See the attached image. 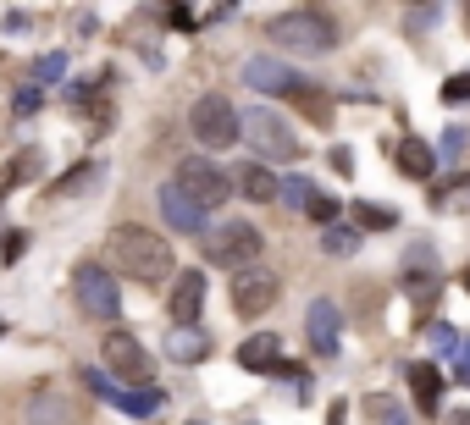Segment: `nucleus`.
<instances>
[{"label":"nucleus","instance_id":"f257e3e1","mask_svg":"<svg viewBox=\"0 0 470 425\" xmlns=\"http://www.w3.org/2000/svg\"><path fill=\"white\" fill-rule=\"evenodd\" d=\"M106 266L116 276L139 282V287H167L177 259H172V243L161 233H150V226H139V221H122V226L106 233Z\"/></svg>","mask_w":470,"mask_h":425},{"label":"nucleus","instance_id":"f03ea898","mask_svg":"<svg viewBox=\"0 0 470 425\" xmlns=\"http://www.w3.org/2000/svg\"><path fill=\"white\" fill-rule=\"evenodd\" d=\"M266 39H271V50H288V55H327V50H338L343 28L332 12L299 6V12H282L266 22Z\"/></svg>","mask_w":470,"mask_h":425},{"label":"nucleus","instance_id":"7ed1b4c3","mask_svg":"<svg viewBox=\"0 0 470 425\" xmlns=\"http://www.w3.org/2000/svg\"><path fill=\"white\" fill-rule=\"evenodd\" d=\"M188 133H194L205 149H233L244 139V111L227 100V94H200L194 111H188Z\"/></svg>","mask_w":470,"mask_h":425},{"label":"nucleus","instance_id":"20e7f679","mask_svg":"<svg viewBox=\"0 0 470 425\" xmlns=\"http://www.w3.org/2000/svg\"><path fill=\"white\" fill-rule=\"evenodd\" d=\"M172 188L177 193H188L205 216H210V205H227V193H233V183H227V172L216 166V160H200V155H188L183 166H177V177H172Z\"/></svg>","mask_w":470,"mask_h":425},{"label":"nucleus","instance_id":"39448f33","mask_svg":"<svg viewBox=\"0 0 470 425\" xmlns=\"http://www.w3.org/2000/svg\"><path fill=\"white\" fill-rule=\"evenodd\" d=\"M73 293H78V310L94 315V320H116L122 315V293H116L111 271L94 266V259H83V266L73 271Z\"/></svg>","mask_w":470,"mask_h":425},{"label":"nucleus","instance_id":"423d86ee","mask_svg":"<svg viewBox=\"0 0 470 425\" xmlns=\"http://www.w3.org/2000/svg\"><path fill=\"white\" fill-rule=\"evenodd\" d=\"M261 249H266V238H261L255 221H227L222 233L210 238V259L216 266H233V271H255Z\"/></svg>","mask_w":470,"mask_h":425},{"label":"nucleus","instance_id":"0eeeda50","mask_svg":"<svg viewBox=\"0 0 470 425\" xmlns=\"http://www.w3.org/2000/svg\"><path fill=\"white\" fill-rule=\"evenodd\" d=\"M244 139L255 144L261 160H299V139H294V127L271 116V111H244Z\"/></svg>","mask_w":470,"mask_h":425},{"label":"nucleus","instance_id":"6e6552de","mask_svg":"<svg viewBox=\"0 0 470 425\" xmlns=\"http://www.w3.org/2000/svg\"><path fill=\"white\" fill-rule=\"evenodd\" d=\"M100 353H106V370H116L122 381H155V359L144 353V343H139V337L111 332V337L100 343Z\"/></svg>","mask_w":470,"mask_h":425},{"label":"nucleus","instance_id":"1a4fd4ad","mask_svg":"<svg viewBox=\"0 0 470 425\" xmlns=\"http://www.w3.org/2000/svg\"><path fill=\"white\" fill-rule=\"evenodd\" d=\"M271 304H277V276L271 271H238L233 276V310L244 320H261Z\"/></svg>","mask_w":470,"mask_h":425},{"label":"nucleus","instance_id":"9d476101","mask_svg":"<svg viewBox=\"0 0 470 425\" xmlns=\"http://www.w3.org/2000/svg\"><path fill=\"white\" fill-rule=\"evenodd\" d=\"M244 83L249 89H261V94H271V100H294V89L304 83L294 67H282V61H271V55H255L244 67Z\"/></svg>","mask_w":470,"mask_h":425},{"label":"nucleus","instance_id":"9b49d317","mask_svg":"<svg viewBox=\"0 0 470 425\" xmlns=\"http://www.w3.org/2000/svg\"><path fill=\"white\" fill-rule=\"evenodd\" d=\"M83 381H89V392H100L106 404H116L122 414H133V420H144V414H155V409H161V392H155V387H139V392H122V387H116V381H106L100 370H89Z\"/></svg>","mask_w":470,"mask_h":425},{"label":"nucleus","instance_id":"f8f14e48","mask_svg":"<svg viewBox=\"0 0 470 425\" xmlns=\"http://www.w3.org/2000/svg\"><path fill=\"white\" fill-rule=\"evenodd\" d=\"M338 326H343V315L332 299H316L304 310V332H310V348L316 353H338Z\"/></svg>","mask_w":470,"mask_h":425},{"label":"nucleus","instance_id":"ddd939ff","mask_svg":"<svg viewBox=\"0 0 470 425\" xmlns=\"http://www.w3.org/2000/svg\"><path fill=\"white\" fill-rule=\"evenodd\" d=\"M172 320L177 326H194L200 320V304H205V271H183L177 282H172Z\"/></svg>","mask_w":470,"mask_h":425},{"label":"nucleus","instance_id":"4468645a","mask_svg":"<svg viewBox=\"0 0 470 425\" xmlns=\"http://www.w3.org/2000/svg\"><path fill=\"white\" fill-rule=\"evenodd\" d=\"M161 216H167L172 233H205V210L188 200V193H177L172 183L161 188Z\"/></svg>","mask_w":470,"mask_h":425},{"label":"nucleus","instance_id":"2eb2a0df","mask_svg":"<svg viewBox=\"0 0 470 425\" xmlns=\"http://www.w3.org/2000/svg\"><path fill=\"white\" fill-rule=\"evenodd\" d=\"M393 166H398L404 177H410V183H432L437 155H432V144H421V139L404 133V139H398V149H393Z\"/></svg>","mask_w":470,"mask_h":425},{"label":"nucleus","instance_id":"dca6fc26","mask_svg":"<svg viewBox=\"0 0 470 425\" xmlns=\"http://www.w3.org/2000/svg\"><path fill=\"white\" fill-rule=\"evenodd\" d=\"M404 376H410V392H415V409H421V414H437V409H443V370H437V365L415 359Z\"/></svg>","mask_w":470,"mask_h":425},{"label":"nucleus","instance_id":"f3484780","mask_svg":"<svg viewBox=\"0 0 470 425\" xmlns=\"http://www.w3.org/2000/svg\"><path fill=\"white\" fill-rule=\"evenodd\" d=\"M100 177H106V166H100V160H78V166H73L67 177H56V183L45 188V200H50V205H56V200H78V193H89Z\"/></svg>","mask_w":470,"mask_h":425},{"label":"nucleus","instance_id":"a211bd4d","mask_svg":"<svg viewBox=\"0 0 470 425\" xmlns=\"http://www.w3.org/2000/svg\"><path fill=\"white\" fill-rule=\"evenodd\" d=\"M28 425H73V404H67V392L39 387L34 398H28Z\"/></svg>","mask_w":470,"mask_h":425},{"label":"nucleus","instance_id":"6ab92c4d","mask_svg":"<svg viewBox=\"0 0 470 425\" xmlns=\"http://www.w3.org/2000/svg\"><path fill=\"white\" fill-rule=\"evenodd\" d=\"M238 188H244V193H249L255 205H271V200H277V177L261 166V160H249V166L238 172Z\"/></svg>","mask_w":470,"mask_h":425},{"label":"nucleus","instance_id":"aec40b11","mask_svg":"<svg viewBox=\"0 0 470 425\" xmlns=\"http://www.w3.org/2000/svg\"><path fill=\"white\" fill-rule=\"evenodd\" d=\"M167 353H172V359H183V365H200V359L210 353V343H205L200 326H177V337L167 343Z\"/></svg>","mask_w":470,"mask_h":425},{"label":"nucleus","instance_id":"412c9836","mask_svg":"<svg viewBox=\"0 0 470 425\" xmlns=\"http://www.w3.org/2000/svg\"><path fill=\"white\" fill-rule=\"evenodd\" d=\"M277 359H282L277 337H249V343L238 348V365H244V370H277Z\"/></svg>","mask_w":470,"mask_h":425},{"label":"nucleus","instance_id":"4be33fe9","mask_svg":"<svg viewBox=\"0 0 470 425\" xmlns=\"http://www.w3.org/2000/svg\"><path fill=\"white\" fill-rule=\"evenodd\" d=\"M393 221H398V216H393L388 205H371V200H360V205H355V233H360V226H365V233H388Z\"/></svg>","mask_w":470,"mask_h":425},{"label":"nucleus","instance_id":"5701e85b","mask_svg":"<svg viewBox=\"0 0 470 425\" xmlns=\"http://www.w3.org/2000/svg\"><path fill=\"white\" fill-rule=\"evenodd\" d=\"M277 200L294 205V210H304L310 200H316V183H310V177H277Z\"/></svg>","mask_w":470,"mask_h":425},{"label":"nucleus","instance_id":"b1692460","mask_svg":"<svg viewBox=\"0 0 470 425\" xmlns=\"http://www.w3.org/2000/svg\"><path fill=\"white\" fill-rule=\"evenodd\" d=\"M294 100H299V106L310 111V122H316V127H327V122H332V100H327L321 89H310V83H299V89H294Z\"/></svg>","mask_w":470,"mask_h":425},{"label":"nucleus","instance_id":"393cba45","mask_svg":"<svg viewBox=\"0 0 470 425\" xmlns=\"http://www.w3.org/2000/svg\"><path fill=\"white\" fill-rule=\"evenodd\" d=\"M321 249H327V254H355V249H360V233H355V226H327Z\"/></svg>","mask_w":470,"mask_h":425},{"label":"nucleus","instance_id":"a878e982","mask_svg":"<svg viewBox=\"0 0 470 425\" xmlns=\"http://www.w3.org/2000/svg\"><path fill=\"white\" fill-rule=\"evenodd\" d=\"M34 172H39V155H34V149H22V155H17V166H12L6 177H0V193H6V188H17V183H28Z\"/></svg>","mask_w":470,"mask_h":425},{"label":"nucleus","instance_id":"bb28decb","mask_svg":"<svg viewBox=\"0 0 470 425\" xmlns=\"http://www.w3.org/2000/svg\"><path fill=\"white\" fill-rule=\"evenodd\" d=\"M61 72H67V50H50V55L34 61V83H56Z\"/></svg>","mask_w":470,"mask_h":425},{"label":"nucleus","instance_id":"cd10ccee","mask_svg":"<svg viewBox=\"0 0 470 425\" xmlns=\"http://www.w3.org/2000/svg\"><path fill=\"white\" fill-rule=\"evenodd\" d=\"M304 216H310V221H321V226H338V200H332V193H321V188H316V200L304 205Z\"/></svg>","mask_w":470,"mask_h":425},{"label":"nucleus","instance_id":"c85d7f7f","mask_svg":"<svg viewBox=\"0 0 470 425\" xmlns=\"http://www.w3.org/2000/svg\"><path fill=\"white\" fill-rule=\"evenodd\" d=\"M459 193H470V177H449V183H437V188H432V205H437V210H449V205L459 200Z\"/></svg>","mask_w":470,"mask_h":425},{"label":"nucleus","instance_id":"c756f323","mask_svg":"<svg viewBox=\"0 0 470 425\" xmlns=\"http://www.w3.org/2000/svg\"><path fill=\"white\" fill-rule=\"evenodd\" d=\"M22 249H28V233H22V226H12V233L0 238V266H17Z\"/></svg>","mask_w":470,"mask_h":425},{"label":"nucleus","instance_id":"7c9ffc66","mask_svg":"<svg viewBox=\"0 0 470 425\" xmlns=\"http://www.w3.org/2000/svg\"><path fill=\"white\" fill-rule=\"evenodd\" d=\"M360 409H365V414H371V420H388V425H393V420H398V404H393V398H382V392H371V398H365V404H360Z\"/></svg>","mask_w":470,"mask_h":425},{"label":"nucleus","instance_id":"2f4dec72","mask_svg":"<svg viewBox=\"0 0 470 425\" xmlns=\"http://www.w3.org/2000/svg\"><path fill=\"white\" fill-rule=\"evenodd\" d=\"M437 17H443L437 6H410V12H404V28H410V34H426V28H432Z\"/></svg>","mask_w":470,"mask_h":425},{"label":"nucleus","instance_id":"473e14b6","mask_svg":"<svg viewBox=\"0 0 470 425\" xmlns=\"http://www.w3.org/2000/svg\"><path fill=\"white\" fill-rule=\"evenodd\" d=\"M426 337H432V348H437V353H459V343H465V337L454 332V326H432Z\"/></svg>","mask_w":470,"mask_h":425},{"label":"nucleus","instance_id":"72a5a7b5","mask_svg":"<svg viewBox=\"0 0 470 425\" xmlns=\"http://www.w3.org/2000/svg\"><path fill=\"white\" fill-rule=\"evenodd\" d=\"M459 100H470V72H459V78L443 83V106H459Z\"/></svg>","mask_w":470,"mask_h":425},{"label":"nucleus","instance_id":"f704fd0d","mask_svg":"<svg viewBox=\"0 0 470 425\" xmlns=\"http://www.w3.org/2000/svg\"><path fill=\"white\" fill-rule=\"evenodd\" d=\"M12 106H17V116H34V111H39V89H34V83L17 89V100H12Z\"/></svg>","mask_w":470,"mask_h":425},{"label":"nucleus","instance_id":"c9c22d12","mask_svg":"<svg viewBox=\"0 0 470 425\" xmlns=\"http://www.w3.org/2000/svg\"><path fill=\"white\" fill-rule=\"evenodd\" d=\"M167 22H172V28H183V34H188V28H194L200 17H194V12H188V6H172V12H167Z\"/></svg>","mask_w":470,"mask_h":425},{"label":"nucleus","instance_id":"e433bc0d","mask_svg":"<svg viewBox=\"0 0 470 425\" xmlns=\"http://www.w3.org/2000/svg\"><path fill=\"white\" fill-rule=\"evenodd\" d=\"M459 149H465V133H459V127H449V133H443V155H449V160H454V155H459Z\"/></svg>","mask_w":470,"mask_h":425},{"label":"nucleus","instance_id":"4c0bfd02","mask_svg":"<svg viewBox=\"0 0 470 425\" xmlns=\"http://www.w3.org/2000/svg\"><path fill=\"white\" fill-rule=\"evenodd\" d=\"M332 172L349 177V172H355V155H349V149H332Z\"/></svg>","mask_w":470,"mask_h":425},{"label":"nucleus","instance_id":"58836bf2","mask_svg":"<svg viewBox=\"0 0 470 425\" xmlns=\"http://www.w3.org/2000/svg\"><path fill=\"white\" fill-rule=\"evenodd\" d=\"M459 387H470V337L459 343Z\"/></svg>","mask_w":470,"mask_h":425},{"label":"nucleus","instance_id":"ea45409f","mask_svg":"<svg viewBox=\"0 0 470 425\" xmlns=\"http://www.w3.org/2000/svg\"><path fill=\"white\" fill-rule=\"evenodd\" d=\"M6 34H28V12H6Z\"/></svg>","mask_w":470,"mask_h":425},{"label":"nucleus","instance_id":"a19ab883","mask_svg":"<svg viewBox=\"0 0 470 425\" xmlns=\"http://www.w3.org/2000/svg\"><path fill=\"white\" fill-rule=\"evenodd\" d=\"M343 420H349V404H343V398H338V404L327 409V425H343Z\"/></svg>","mask_w":470,"mask_h":425},{"label":"nucleus","instance_id":"79ce46f5","mask_svg":"<svg viewBox=\"0 0 470 425\" xmlns=\"http://www.w3.org/2000/svg\"><path fill=\"white\" fill-rule=\"evenodd\" d=\"M449 425H470V409H449Z\"/></svg>","mask_w":470,"mask_h":425},{"label":"nucleus","instance_id":"37998d69","mask_svg":"<svg viewBox=\"0 0 470 425\" xmlns=\"http://www.w3.org/2000/svg\"><path fill=\"white\" fill-rule=\"evenodd\" d=\"M459 282H465V293H470V266H465V276H459Z\"/></svg>","mask_w":470,"mask_h":425},{"label":"nucleus","instance_id":"c03bdc74","mask_svg":"<svg viewBox=\"0 0 470 425\" xmlns=\"http://www.w3.org/2000/svg\"><path fill=\"white\" fill-rule=\"evenodd\" d=\"M465 22H470V6H465Z\"/></svg>","mask_w":470,"mask_h":425},{"label":"nucleus","instance_id":"a18cd8bd","mask_svg":"<svg viewBox=\"0 0 470 425\" xmlns=\"http://www.w3.org/2000/svg\"><path fill=\"white\" fill-rule=\"evenodd\" d=\"M0 332H6V320H0Z\"/></svg>","mask_w":470,"mask_h":425},{"label":"nucleus","instance_id":"49530a36","mask_svg":"<svg viewBox=\"0 0 470 425\" xmlns=\"http://www.w3.org/2000/svg\"><path fill=\"white\" fill-rule=\"evenodd\" d=\"M393 425H404V420H393Z\"/></svg>","mask_w":470,"mask_h":425}]
</instances>
